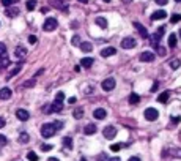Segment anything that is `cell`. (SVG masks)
Listing matches in <instances>:
<instances>
[{
    "label": "cell",
    "mask_w": 181,
    "mask_h": 161,
    "mask_svg": "<svg viewBox=\"0 0 181 161\" xmlns=\"http://www.w3.org/2000/svg\"><path fill=\"white\" fill-rule=\"evenodd\" d=\"M5 14H6L8 18H16V16L19 14V10H18L16 6H8V8L5 10Z\"/></svg>",
    "instance_id": "15"
},
{
    "label": "cell",
    "mask_w": 181,
    "mask_h": 161,
    "mask_svg": "<svg viewBox=\"0 0 181 161\" xmlns=\"http://www.w3.org/2000/svg\"><path fill=\"white\" fill-rule=\"evenodd\" d=\"M6 142H8V141H6V138L3 136V134H0V149H2L3 145H6Z\"/></svg>",
    "instance_id": "41"
},
{
    "label": "cell",
    "mask_w": 181,
    "mask_h": 161,
    "mask_svg": "<svg viewBox=\"0 0 181 161\" xmlns=\"http://www.w3.org/2000/svg\"><path fill=\"white\" fill-rule=\"evenodd\" d=\"M52 149H54V147L50 144H43V145H41V150H43V152H50Z\"/></svg>",
    "instance_id": "36"
},
{
    "label": "cell",
    "mask_w": 181,
    "mask_h": 161,
    "mask_svg": "<svg viewBox=\"0 0 181 161\" xmlns=\"http://www.w3.org/2000/svg\"><path fill=\"white\" fill-rule=\"evenodd\" d=\"M8 65H10V60H8V59H5V60L0 59V70H2L3 66H8Z\"/></svg>",
    "instance_id": "40"
},
{
    "label": "cell",
    "mask_w": 181,
    "mask_h": 161,
    "mask_svg": "<svg viewBox=\"0 0 181 161\" xmlns=\"http://www.w3.org/2000/svg\"><path fill=\"white\" fill-rule=\"evenodd\" d=\"M121 2H123V3H126V5H128V3H131V2H132V0H121Z\"/></svg>",
    "instance_id": "55"
},
{
    "label": "cell",
    "mask_w": 181,
    "mask_h": 161,
    "mask_svg": "<svg viewBox=\"0 0 181 161\" xmlns=\"http://www.w3.org/2000/svg\"><path fill=\"white\" fill-rule=\"evenodd\" d=\"M179 21H181V16H179V14H173V16L170 18V22H172V24H176V22H179Z\"/></svg>",
    "instance_id": "37"
},
{
    "label": "cell",
    "mask_w": 181,
    "mask_h": 161,
    "mask_svg": "<svg viewBox=\"0 0 181 161\" xmlns=\"http://www.w3.org/2000/svg\"><path fill=\"white\" fill-rule=\"evenodd\" d=\"M155 2L158 5H167V3H169V0H155Z\"/></svg>",
    "instance_id": "45"
},
{
    "label": "cell",
    "mask_w": 181,
    "mask_h": 161,
    "mask_svg": "<svg viewBox=\"0 0 181 161\" xmlns=\"http://www.w3.org/2000/svg\"><path fill=\"white\" fill-rule=\"evenodd\" d=\"M79 2H80V3H83V5H85V3H88V0H79Z\"/></svg>",
    "instance_id": "56"
},
{
    "label": "cell",
    "mask_w": 181,
    "mask_h": 161,
    "mask_svg": "<svg viewBox=\"0 0 181 161\" xmlns=\"http://www.w3.org/2000/svg\"><path fill=\"white\" fill-rule=\"evenodd\" d=\"M73 115H74V118H82L83 117V109L82 107H76V109L73 111Z\"/></svg>",
    "instance_id": "27"
},
{
    "label": "cell",
    "mask_w": 181,
    "mask_h": 161,
    "mask_svg": "<svg viewBox=\"0 0 181 161\" xmlns=\"http://www.w3.org/2000/svg\"><path fill=\"white\" fill-rule=\"evenodd\" d=\"M103 134H104L106 139H114V138L117 136V128L109 125V126H106V128L103 130Z\"/></svg>",
    "instance_id": "6"
},
{
    "label": "cell",
    "mask_w": 181,
    "mask_h": 161,
    "mask_svg": "<svg viewBox=\"0 0 181 161\" xmlns=\"http://www.w3.org/2000/svg\"><path fill=\"white\" fill-rule=\"evenodd\" d=\"M11 95H13L11 89H8V87L0 89V100H10V98H11Z\"/></svg>",
    "instance_id": "13"
},
{
    "label": "cell",
    "mask_w": 181,
    "mask_h": 161,
    "mask_svg": "<svg viewBox=\"0 0 181 161\" xmlns=\"http://www.w3.org/2000/svg\"><path fill=\"white\" fill-rule=\"evenodd\" d=\"M54 134H55V128H54L52 123H44L43 126H41V136L43 138L49 139V138L54 136Z\"/></svg>",
    "instance_id": "1"
},
{
    "label": "cell",
    "mask_w": 181,
    "mask_h": 161,
    "mask_svg": "<svg viewBox=\"0 0 181 161\" xmlns=\"http://www.w3.org/2000/svg\"><path fill=\"white\" fill-rule=\"evenodd\" d=\"M98 159H99V161H109V158H107L104 153H101V155L98 156Z\"/></svg>",
    "instance_id": "47"
},
{
    "label": "cell",
    "mask_w": 181,
    "mask_h": 161,
    "mask_svg": "<svg viewBox=\"0 0 181 161\" xmlns=\"http://www.w3.org/2000/svg\"><path fill=\"white\" fill-rule=\"evenodd\" d=\"M29 43H30V44H33V43H36V36H33V35H30V36H29Z\"/></svg>",
    "instance_id": "46"
},
{
    "label": "cell",
    "mask_w": 181,
    "mask_h": 161,
    "mask_svg": "<svg viewBox=\"0 0 181 161\" xmlns=\"http://www.w3.org/2000/svg\"><path fill=\"white\" fill-rule=\"evenodd\" d=\"M106 115H107V111H106V109H103V107H98V109H95V111H93V117H95V118H98V120L106 118Z\"/></svg>",
    "instance_id": "11"
},
{
    "label": "cell",
    "mask_w": 181,
    "mask_h": 161,
    "mask_svg": "<svg viewBox=\"0 0 181 161\" xmlns=\"http://www.w3.org/2000/svg\"><path fill=\"white\" fill-rule=\"evenodd\" d=\"M79 47H80L83 52H91V51H93V44H91V43H88V41L80 43V44H79Z\"/></svg>",
    "instance_id": "22"
},
{
    "label": "cell",
    "mask_w": 181,
    "mask_h": 161,
    "mask_svg": "<svg viewBox=\"0 0 181 161\" xmlns=\"http://www.w3.org/2000/svg\"><path fill=\"white\" fill-rule=\"evenodd\" d=\"M63 98H65V93H63V92H58V93H57V97H55V101L63 103Z\"/></svg>",
    "instance_id": "38"
},
{
    "label": "cell",
    "mask_w": 181,
    "mask_h": 161,
    "mask_svg": "<svg viewBox=\"0 0 181 161\" xmlns=\"http://www.w3.org/2000/svg\"><path fill=\"white\" fill-rule=\"evenodd\" d=\"M169 46L170 47H176V33H170V36H169Z\"/></svg>",
    "instance_id": "26"
},
{
    "label": "cell",
    "mask_w": 181,
    "mask_h": 161,
    "mask_svg": "<svg viewBox=\"0 0 181 161\" xmlns=\"http://www.w3.org/2000/svg\"><path fill=\"white\" fill-rule=\"evenodd\" d=\"M172 122H173V123H178V122H179V118H178V117H173V118H172Z\"/></svg>",
    "instance_id": "53"
},
{
    "label": "cell",
    "mask_w": 181,
    "mask_h": 161,
    "mask_svg": "<svg viewBox=\"0 0 181 161\" xmlns=\"http://www.w3.org/2000/svg\"><path fill=\"white\" fill-rule=\"evenodd\" d=\"M139 101H140V97H139L137 93H131V95H129V103L131 104H137Z\"/></svg>",
    "instance_id": "29"
},
{
    "label": "cell",
    "mask_w": 181,
    "mask_h": 161,
    "mask_svg": "<svg viewBox=\"0 0 181 161\" xmlns=\"http://www.w3.org/2000/svg\"><path fill=\"white\" fill-rule=\"evenodd\" d=\"M158 87H159V82H155V84H153V85H151V89H150V92H153V93H155V92L158 90Z\"/></svg>",
    "instance_id": "44"
},
{
    "label": "cell",
    "mask_w": 181,
    "mask_h": 161,
    "mask_svg": "<svg viewBox=\"0 0 181 161\" xmlns=\"http://www.w3.org/2000/svg\"><path fill=\"white\" fill-rule=\"evenodd\" d=\"M57 25H58V22H57L55 18H47L44 21V24H43V30L44 32H52V30L57 29Z\"/></svg>",
    "instance_id": "2"
},
{
    "label": "cell",
    "mask_w": 181,
    "mask_h": 161,
    "mask_svg": "<svg viewBox=\"0 0 181 161\" xmlns=\"http://www.w3.org/2000/svg\"><path fill=\"white\" fill-rule=\"evenodd\" d=\"M47 161H60V159H58V158H55V156H50Z\"/></svg>",
    "instance_id": "52"
},
{
    "label": "cell",
    "mask_w": 181,
    "mask_h": 161,
    "mask_svg": "<svg viewBox=\"0 0 181 161\" xmlns=\"http://www.w3.org/2000/svg\"><path fill=\"white\" fill-rule=\"evenodd\" d=\"M80 161H87V159H85V158H80Z\"/></svg>",
    "instance_id": "57"
},
{
    "label": "cell",
    "mask_w": 181,
    "mask_h": 161,
    "mask_svg": "<svg viewBox=\"0 0 181 161\" xmlns=\"http://www.w3.org/2000/svg\"><path fill=\"white\" fill-rule=\"evenodd\" d=\"M18 2H19V0H2V3H3L6 8H8V6H11L13 3H18Z\"/></svg>",
    "instance_id": "34"
},
{
    "label": "cell",
    "mask_w": 181,
    "mask_h": 161,
    "mask_svg": "<svg viewBox=\"0 0 181 161\" xmlns=\"http://www.w3.org/2000/svg\"><path fill=\"white\" fill-rule=\"evenodd\" d=\"M169 98H170V92H169V90H165V92H162L161 95L158 97V101H159V103H162V104H165L167 101H169Z\"/></svg>",
    "instance_id": "18"
},
{
    "label": "cell",
    "mask_w": 181,
    "mask_h": 161,
    "mask_svg": "<svg viewBox=\"0 0 181 161\" xmlns=\"http://www.w3.org/2000/svg\"><path fill=\"white\" fill-rule=\"evenodd\" d=\"M27 159H29V161H38V155L35 152H29V153H27Z\"/></svg>",
    "instance_id": "31"
},
{
    "label": "cell",
    "mask_w": 181,
    "mask_h": 161,
    "mask_svg": "<svg viewBox=\"0 0 181 161\" xmlns=\"http://www.w3.org/2000/svg\"><path fill=\"white\" fill-rule=\"evenodd\" d=\"M103 90L104 92H112L114 89H115V85H117V82H115V79L114 77H107V79H104L103 80Z\"/></svg>",
    "instance_id": "4"
},
{
    "label": "cell",
    "mask_w": 181,
    "mask_h": 161,
    "mask_svg": "<svg viewBox=\"0 0 181 161\" xmlns=\"http://www.w3.org/2000/svg\"><path fill=\"white\" fill-rule=\"evenodd\" d=\"M62 111H63V103L54 101V103L50 104V114H52V112H62Z\"/></svg>",
    "instance_id": "16"
},
{
    "label": "cell",
    "mask_w": 181,
    "mask_h": 161,
    "mask_svg": "<svg viewBox=\"0 0 181 161\" xmlns=\"http://www.w3.org/2000/svg\"><path fill=\"white\" fill-rule=\"evenodd\" d=\"M71 43H73V46H79L80 44V36L79 35H74L73 39H71Z\"/></svg>",
    "instance_id": "33"
},
{
    "label": "cell",
    "mask_w": 181,
    "mask_h": 161,
    "mask_svg": "<svg viewBox=\"0 0 181 161\" xmlns=\"http://www.w3.org/2000/svg\"><path fill=\"white\" fill-rule=\"evenodd\" d=\"M80 65L83 66V68H90V66L93 65V59H91V57H83V59L80 60Z\"/></svg>",
    "instance_id": "21"
},
{
    "label": "cell",
    "mask_w": 181,
    "mask_h": 161,
    "mask_svg": "<svg viewBox=\"0 0 181 161\" xmlns=\"http://www.w3.org/2000/svg\"><path fill=\"white\" fill-rule=\"evenodd\" d=\"M124 147H128V144H112L110 149H112L114 152H120L121 149H124Z\"/></svg>",
    "instance_id": "28"
},
{
    "label": "cell",
    "mask_w": 181,
    "mask_h": 161,
    "mask_svg": "<svg viewBox=\"0 0 181 161\" xmlns=\"http://www.w3.org/2000/svg\"><path fill=\"white\" fill-rule=\"evenodd\" d=\"M35 82H36V80H35V79H30V80H25V82H24V87H25V89H30V87H33V85H35Z\"/></svg>",
    "instance_id": "32"
},
{
    "label": "cell",
    "mask_w": 181,
    "mask_h": 161,
    "mask_svg": "<svg viewBox=\"0 0 181 161\" xmlns=\"http://www.w3.org/2000/svg\"><path fill=\"white\" fill-rule=\"evenodd\" d=\"M18 139H19V142H21V144H27V142L30 141V136H29V133H25V131H24V133H21V134H19V138H18Z\"/></svg>",
    "instance_id": "23"
},
{
    "label": "cell",
    "mask_w": 181,
    "mask_h": 161,
    "mask_svg": "<svg viewBox=\"0 0 181 161\" xmlns=\"http://www.w3.org/2000/svg\"><path fill=\"white\" fill-rule=\"evenodd\" d=\"M143 115H145L147 120H150V122H155V120H158V117H159V111L155 109V107H148V109H145Z\"/></svg>",
    "instance_id": "3"
},
{
    "label": "cell",
    "mask_w": 181,
    "mask_h": 161,
    "mask_svg": "<svg viewBox=\"0 0 181 161\" xmlns=\"http://www.w3.org/2000/svg\"><path fill=\"white\" fill-rule=\"evenodd\" d=\"M95 22H96V25H98V27H101V29H107V19L106 18H96L95 19Z\"/></svg>",
    "instance_id": "20"
},
{
    "label": "cell",
    "mask_w": 181,
    "mask_h": 161,
    "mask_svg": "<svg viewBox=\"0 0 181 161\" xmlns=\"http://www.w3.org/2000/svg\"><path fill=\"white\" fill-rule=\"evenodd\" d=\"M52 125H54V128H55V131H58V130H62L63 128V122H52Z\"/></svg>",
    "instance_id": "35"
},
{
    "label": "cell",
    "mask_w": 181,
    "mask_h": 161,
    "mask_svg": "<svg viewBox=\"0 0 181 161\" xmlns=\"http://www.w3.org/2000/svg\"><path fill=\"white\" fill-rule=\"evenodd\" d=\"M175 2H179V0H175Z\"/></svg>",
    "instance_id": "59"
},
{
    "label": "cell",
    "mask_w": 181,
    "mask_h": 161,
    "mask_svg": "<svg viewBox=\"0 0 181 161\" xmlns=\"http://www.w3.org/2000/svg\"><path fill=\"white\" fill-rule=\"evenodd\" d=\"M115 54H117V49L115 47H104L101 51V56L103 57H110V56H115Z\"/></svg>",
    "instance_id": "17"
},
{
    "label": "cell",
    "mask_w": 181,
    "mask_h": 161,
    "mask_svg": "<svg viewBox=\"0 0 181 161\" xmlns=\"http://www.w3.org/2000/svg\"><path fill=\"white\" fill-rule=\"evenodd\" d=\"M170 66H172V70H178V68H179V60H178V59H176V60H173Z\"/></svg>",
    "instance_id": "42"
},
{
    "label": "cell",
    "mask_w": 181,
    "mask_h": 161,
    "mask_svg": "<svg viewBox=\"0 0 181 161\" xmlns=\"http://www.w3.org/2000/svg\"><path fill=\"white\" fill-rule=\"evenodd\" d=\"M76 101H77V100H76V98H74V97H71V98H69V103H71V104H74V103H76Z\"/></svg>",
    "instance_id": "51"
},
{
    "label": "cell",
    "mask_w": 181,
    "mask_h": 161,
    "mask_svg": "<svg viewBox=\"0 0 181 161\" xmlns=\"http://www.w3.org/2000/svg\"><path fill=\"white\" fill-rule=\"evenodd\" d=\"M132 25L137 29V32L140 33V36H142V38H148V36H150V35H148V30L145 29V27H143L140 22H137V21H135V22H132Z\"/></svg>",
    "instance_id": "8"
},
{
    "label": "cell",
    "mask_w": 181,
    "mask_h": 161,
    "mask_svg": "<svg viewBox=\"0 0 181 161\" xmlns=\"http://www.w3.org/2000/svg\"><path fill=\"white\" fill-rule=\"evenodd\" d=\"M164 32H165V27H159V30H156V32H155V35L151 36V41H153V44H155V46L161 41V38H162Z\"/></svg>",
    "instance_id": "7"
},
{
    "label": "cell",
    "mask_w": 181,
    "mask_h": 161,
    "mask_svg": "<svg viewBox=\"0 0 181 161\" xmlns=\"http://www.w3.org/2000/svg\"><path fill=\"white\" fill-rule=\"evenodd\" d=\"M63 145H65V149H69V150H71L73 149V139L71 138H63Z\"/></svg>",
    "instance_id": "25"
},
{
    "label": "cell",
    "mask_w": 181,
    "mask_h": 161,
    "mask_svg": "<svg viewBox=\"0 0 181 161\" xmlns=\"http://www.w3.org/2000/svg\"><path fill=\"white\" fill-rule=\"evenodd\" d=\"M96 130H98V128H96L95 123H88L85 128H83V133H85L87 136H90V134H95V133H96Z\"/></svg>",
    "instance_id": "19"
},
{
    "label": "cell",
    "mask_w": 181,
    "mask_h": 161,
    "mask_svg": "<svg viewBox=\"0 0 181 161\" xmlns=\"http://www.w3.org/2000/svg\"><path fill=\"white\" fill-rule=\"evenodd\" d=\"M39 11H41V13H43V14H46V13L49 11V8H47V6H43V8H41Z\"/></svg>",
    "instance_id": "49"
},
{
    "label": "cell",
    "mask_w": 181,
    "mask_h": 161,
    "mask_svg": "<svg viewBox=\"0 0 181 161\" xmlns=\"http://www.w3.org/2000/svg\"><path fill=\"white\" fill-rule=\"evenodd\" d=\"M167 18V13L164 11V10H158V11H155L151 14V21H158V19H165Z\"/></svg>",
    "instance_id": "14"
},
{
    "label": "cell",
    "mask_w": 181,
    "mask_h": 161,
    "mask_svg": "<svg viewBox=\"0 0 181 161\" xmlns=\"http://www.w3.org/2000/svg\"><path fill=\"white\" fill-rule=\"evenodd\" d=\"M129 161H140V158H139V156H131Z\"/></svg>",
    "instance_id": "50"
},
{
    "label": "cell",
    "mask_w": 181,
    "mask_h": 161,
    "mask_svg": "<svg viewBox=\"0 0 181 161\" xmlns=\"http://www.w3.org/2000/svg\"><path fill=\"white\" fill-rule=\"evenodd\" d=\"M156 57H155V54H153V52H142L140 54V60L142 62H147V63H150V62H153V60H155Z\"/></svg>",
    "instance_id": "12"
},
{
    "label": "cell",
    "mask_w": 181,
    "mask_h": 161,
    "mask_svg": "<svg viewBox=\"0 0 181 161\" xmlns=\"http://www.w3.org/2000/svg\"><path fill=\"white\" fill-rule=\"evenodd\" d=\"M19 70H21V66H16V68H14V70H13V71H11V73L8 74V79H11L13 76H16V74L19 73Z\"/></svg>",
    "instance_id": "39"
},
{
    "label": "cell",
    "mask_w": 181,
    "mask_h": 161,
    "mask_svg": "<svg viewBox=\"0 0 181 161\" xmlns=\"http://www.w3.org/2000/svg\"><path fill=\"white\" fill-rule=\"evenodd\" d=\"M14 56H16V59H19V60L25 59V57H27V47H24V46H18V47H16V51H14Z\"/></svg>",
    "instance_id": "10"
},
{
    "label": "cell",
    "mask_w": 181,
    "mask_h": 161,
    "mask_svg": "<svg viewBox=\"0 0 181 161\" xmlns=\"http://www.w3.org/2000/svg\"><path fill=\"white\" fill-rule=\"evenodd\" d=\"M25 6H27V10H29V11L35 10V6H36V0H27Z\"/></svg>",
    "instance_id": "30"
},
{
    "label": "cell",
    "mask_w": 181,
    "mask_h": 161,
    "mask_svg": "<svg viewBox=\"0 0 181 161\" xmlns=\"http://www.w3.org/2000/svg\"><path fill=\"white\" fill-rule=\"evenodd\" d=\"M103 2H107V3H109V2H110V0H103Z\"/></svg>",
    "instance_id": "58"
},
{
    "label": "cell",
    "mask_w": 181,
    "mask_h": 161,
    "mask_svg": "<svg viewBox=\"0 0 181 161\" xmlns=\"http://www.w3.org/2000/svg\"><path fill=\"white\" fill-rule=\"evenodd\" d=\"M109 161H121V159H120V158H117V156H115V158H110V159H109Z\"/></svg>",
    "instance_id": "54"
},
{
    "label": "cell",
    "mask_w": 181,
    "mask_h": 161,
    "mask_svg": "<svg viewBox=\"0 0 181 161\" xmlns=\"http://www.w3.org/2000/svg\"><path fill=\"white\" fill-rule=\"evenodd\" d=\"M156 49H158V54H159V56H165V49H164L162 46H158Z\"/></svg>",
    "instance_id": "43"
},
{
    "label": "cell",
    "mask_w": 181,
    "mask_h": 161,
    "mask_svg": "<svg viewBox=\"0 0 181 161\" xmlns=\"http://www.w3.org/2000/svg\"><path fill=\"white\" fill-rule=\"evenodd\" d=\"M16 117L21 120V122H27V120L30 118V114H29V111H25V109H18L16 111Z\"/></svg>",
    "instance_id": "9"
},
{
    "label": "cell",
    "mask_w": 181,
    "mask_h": 161,
    "mask_svg": "<svg viewBox=\"0 0 181 161\" xmlns=\"http://www.w3.org/2000/svg\"><path fill=\"white\" fill-rule=\"evenodd\" d=\"M137 46V41L132 38V36H126V38H123V41H121V47L123 49H132Z\"/></svg>",
    "instance_id": "5"
},
{
    "label": "cell",
    "mask_w": 181,
    "mask_h": 161,
    "mask_svg": "<svg viewBox=\"0 0 181 161\" xmlns=\"http://www.w3.org/2000/svg\"><path fill=\"white\" fill-rule=\"evenodd\" d=\"M5 123H6V122H5V118H3V117H0V128H3V126H5Z\"/></svg>",
    "instance_id": "48"
},
{
    "label": "cell",
    "mask_w": 181,
    "mask_h": 161,
    "mask_svg": "<svg viewBox=\"0 0 181 161\" xmlns=\"http://www.w3.org/2000/svg\"><path fill=\"white\" fill-rule=\"evenodd\" d=\"M0 59H8V51H6V46L3 43H0Z\"/></svg>",
    "instance_id": "24"
}]
</instances>
